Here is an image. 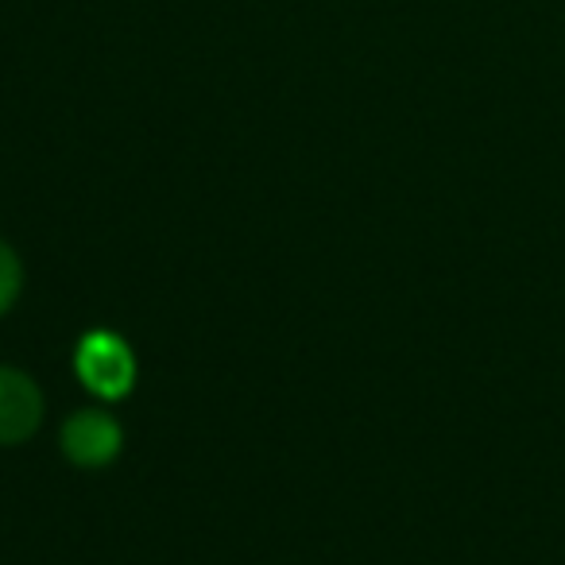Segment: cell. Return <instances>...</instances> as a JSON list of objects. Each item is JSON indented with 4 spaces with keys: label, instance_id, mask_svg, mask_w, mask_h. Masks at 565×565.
<instances>
[{
    "label": "cell",
    "instance_id": "2",
    "mask_svg": "<svg viewBox=\"0 0 565 565\" xmlns=\"http://www.w3.org/2000/svg\"><path fill=\"white\" fill-rule=\"evenodd\" d=\"M58 446H63L66 461L78 469H105L117 461L120 446H125V430L120 423L102 407H82L58 430Z\"/></svg>",
    "mask_w": 565,
    "mask_h": 565
},
{
    "label": "cell",
    "instance_id": "1",
    "mask_svg": "<svg viewBox=\"0 0 565 565\" xmlns=\"http://www.w3.org/2000/svg\"><path fill=\"white\" fill-rule=\"evenodd\" d=\"M74 372L97 399H125L136 384V356L125 338L109 330H94L74 349Z\"/></svg>",
    "mask_w": 565,
    "mask_h": 565
},
{
    "label": "cell",
    "instance_id": "3",
    "mask_svg": "<svg viewBox=\"0 0 565 565\" xmlns=\"http://www.w3.org/2000/svg\"><path fill=\"white\" fill-rule=\"evenodd\" d=\"M43 426V392L28 372L0 364V446H20Z\"/></svg>",
    "mask_w": 565,
    "mask_h": 565
},
{
    "label": "cell",
    "instance_id": "4",
    "mask_svg": "<svg viewBox=\"0 0 565 565\" xmlns=\"http://www.w3.org/2000/svg\"><path fill=\"white\" fill-rule=\"evenodd\" d=\"M20 291H24V264H20L12 244L0 241V315H9L17 307Z\"/></svg>",
    "mask_w": 565,
    "mask_h": 565
}]
</instances>
